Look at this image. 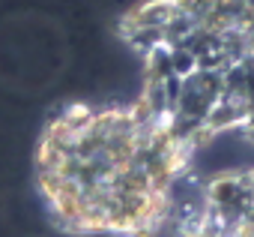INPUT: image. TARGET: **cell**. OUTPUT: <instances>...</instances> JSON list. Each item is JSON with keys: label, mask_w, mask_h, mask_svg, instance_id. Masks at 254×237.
<instances>
[{"label": "cell", "mask_w": 254, "mask_h": 237, "mask_svg": "<svg viewBox=\"0 0 254 237\" xmlns=\"http://www.w3.org/2000/svg\"><path fill=\"white\" fill-rule=\"evenodd\" d=\"M191 150L135 105H66L42 129L36 186L57 228L78 237H159Z\"/></svg>", "instance_id": "obj_1"}]
</instances>
